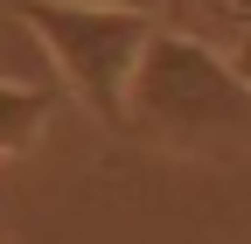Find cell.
Returning a JSON list of instances; mask_svg holds the SVG:
<instances>
[{
    "mask_svg": "<svg viewBox=\"0 0 251 244\" xmlns=\"http://www.w3.org/2000/svg\"><path fill=\"white\" fill-rule=\"evenodd\" d=\"M181 14L202 28L209 42H237V35H251V0H181Z\"/></svg>",
    "mask_w": 251,
    "mask_h": 244,
    "instance_id": "4",
    "label": "cell"
},
{
    "mask_svg": "<svg viewBox=\"0 0 251 244\" xmlns=\"http://www.w3.org/2000/svg\"><path fill=\"white\" fill-rule=\"evenodd\" d=\"M0 7H7V0H0ZM98 7H153V14H175L168 0H98Z\"/></svg>",
    "mask_w": 251,
    "mask_h": 244,
    "instance_id": "5",
    "label": "cell"
},
{
    "mask_svg": "<svg viewBox=\"0 0 251 244\" xmlns=\"http://www.w3.org/2000/svg\"><path fill=\"white\" fill-rule=\"evenodd\" d=\"M21 35L49 56L63 91L98 119L105 133H126L133 119V77L168 14L153 7H98V0H7Z\"/></svg>",
    "mask_w": 251,
    "mask_h": 244,
    "instance_id": "2",
    "label": "cell"
},
{
    "mask_svg": "<svg viewBox=\"0 0 251 244\" xmlns=\"http://www.w3.org/2000/svg\"><path fill=\"white\" fill-rule=\"evenodd\" d=\"M168 7H175V14H181V0H168Z\"/></svg>",
    "mask_w": 251,
    "mask_h": 244,
    "instance_id": "7",
    "label": "cell"
},
{
    "mask_svg": "<svg viewBox=\"0 0 251 244\" xmlns=\"http://www.w3.org/2000/svg\"><path fill=\"white\" fill-rule=\"evenodd\" d=\"M49 112H56V91L49 84H28L14 70H0V154H28V146L42 140Z\"/></svg>",
    "mask_w": 251,
    "mask_h": 244,
    "instance_id": "3",
    "label": "cell"
},
{
    "mask_svg": "<svg viewBox=\"0 0 251 244\" xmlns=\"http://www.w3.org/2000/svg\"><path fill=\"white\" fill-rule=\"evenodd\" d=\"M140 133L168 154H244L251 146V77L224 42L202 28H153L133 77V119Z\"/></svg>",
    "mask_w": 251,
    "mask_h": 244,
    "instance_id": "1",
    "label": "cell"
},
{
    "mask_svg": "<svg viewBox=\"0 0 251 244\" xmlns=\"http://www.w3.org/2000/svg\"><path fill=\"white\" fill-rule=\"evenodd\" d=\"M230 56H237V70L251 77V35H237V42H230Z\"/></svg>",
    "mask_w": 251,
    "mask_h": 244,
    "instance_id": "6",
    "label": "cell"
}]
</instances>
